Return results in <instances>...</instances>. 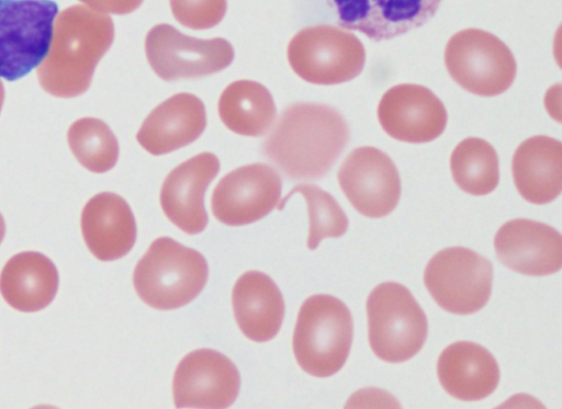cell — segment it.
<instances>
[{
    "instance_id": "obj_24",
    "label": "cell",
    "mask_w": 562,
    "mask_h": 409,
    "mask_svg": "<svg viewBox=\"0 0 562 409\" xmlns=\"http://www.w3.org/2000/svg\"><path fill=\"white\" fill-rule=\"evenodd\" d=\"M271 93L259 82L237 80L228 84L218 100V114L232 132L258 137L268 132L276 118Z\"/></svg>"
},
{
    "instance_id": "obj_4",
    "label": "cell",
    "mask_w": 562,
    "mask_h": 409,
    "mask_svg": "<svg viewBox=\"0 0 562 409\" xmlns=\"http://www.w3.org/2000/svg\"><path fill=\"white\" fill-rule=\"evenodd\" d=\"M353 337L349 308L338 298L316 294L302 304L293 333V352L301 368L328 377L346 363Z\"/></svg>"
},
{
    "instance_id": "obj_22",
    "label": "cell",
    "mask_w": 562,
    "mask_h": 409,
    "mask_svg": "<svg viewBox=\"0 0 562 409\" xmlns=\"http://www.w3.org/2000/svg\"><path fill=\"white\" fill-rule=\"evenodd\" d=\"M232 303L236 322L248 339L266 342L277 336L285 305L270 276L258 271L244 273L234 285Z\"/></svg>"
},
{
    "instance_id": "obj_18",
    "label": "cell",
    "mask_w": 562,
    "mask_h": 409,
    "mask_svg": "<svg viewBox=\"0 0 562 409\" xmlns=\"http://www.w3.org/2000/svg\"><path fill=\"white\" fill-rule=\"evenodd\" d=\"M206 126L203 102L178 93L157 105L143 122L136 139L154 156L169 154L196 140Z\"/></svg>"
},
{
    "instance_id": "obj_8",
    "label": "cell",
    "mask_w": 562,
    "mask_h": 409,
    "mask_svg": "<svg viewBox=\"0 0 562 409\" xmlns=\"http://www.w3.org/2000/svg\"><path fill=\"white\" fill-rule=\"evenodd\" d=\"M58 5L53 0H0V77L18 80L45 58Z\"/></svg>"
},
{
    "instance_id": "obj_2",
    "label": "cell",
    "mask_w": 562,
    "mask_h": 409,
    "mask_svg": "<svg viewBox=\"0 0 562 409\" xmlns=\"http://www.w3.org/2000/svg\"><path fill=\"white\" fill-rule=\"evenodd\" d=\"M113 38L109 15L86 5L66 8L55 20L50 49L37 68L41 87L58 98L85 93Z\"/></svg>"
},
{
    "instance_id": "obj_21",
    "label": "cell",
    "mask_w": 562,
    "mask_h": 409,
    "mask_svg": "<svg viewBox=\"0 0 562 409\" xmlns=\"http://www.w3.org/2000/svg\"><path fill=\"white\" fill-rule=\"evenodd\" d=\"M512 172L526 201L538 205L554 201L562 191V143L544 135L527 138L513 156Z\"/></svg>"
},
{
    "instance_id": "obj_10",
    "label": "cell",
    "mask_w": 562,
    "mask_h": 409,
    "mask_svg": "<svg viewBox=\"0 0 562 409\" xmlns=\"http://www.w3.org/2000/svg\"><path fill=\"white\" fill-rule=\"evenodd\" d=\"M145 52L150 67L165 81L213 75L234 59L233 46L226 39L194 38L166 23L149 30Z\"/></svg>"
},
{
    "instance_id": "obj_19",
    "label": "cell",
    "mask_w": 562,
    "mask_h": 409,
    "mask_svg": "<svg viewBox=\"0 0 562 409\" xmlns=\"http://www.w3.org/2000/svg\"><path fill=\"white\" fill-rule=\"evenodd\" d=\"M81 231L90 252L101 261L126 255L136 240V223L126 201L111 192L91 197L81 213Z\"/></svg>"
},
{
    "instance_id": "obj_1",
    "label": "cell",
    "mask_w": 562,
    "mask_h": 409,
    "mask_svg": "<svg viewBox=\"0 0 562 409\" xmlns=\"http://www.w3.org/2000/svg\"><path fill=\"white\" fill-rule=\"evenodd\" d=\"M349 138L348 124L336 109L300 102L282 111L262 151L290 179L316 180L329 172Z\"/></svg>"
},
{
    "instance_id": "obj_7",
    "label": "cell",
    "mask_w": 562,
    "mask_h": 409,
    "mask_svg": "<svg viewBox=\"0 0 562 409\" xmlns=\"http://www.w3.org/2000/svg\"><path fill=\"white\" fill-rule=\"evenodd\" d=\"M445 64L450 77L461 88L481 96L505 92L517 71L508 46L480 29H465L452 35L446 45Z\"/></svg>"
},
{
    "instance_id": "obj_31",
    "label": "cell",
    "mask_w": 562,
    "mask_h": 409,
    "mask_svg": "<svg viewBox=\"0 0 562 409\" xmlns=\"http://www.w3.org/2000/svg\"><path fill=\"white\" fill-rule=\"evenodd\" d=\"M3 100H4V88L0 80V111L2 109Z\"/></svg>"
},
{
    "instance_id": "obj_25",
    "label": "cell",
    "mask_w": 562,
    "mask_h": 409,
    "mask_svg": "<svg viewBox=\"0 0 562 409\" xmlns=\"http://www.w3.org/2000/svg\"><path fill=\"white\" fill-rule=\"evenodd\" d=\"M450 169L457 185L471 195L488 194L499 181L496 150L477 137H468L456 146L450 157Z\"/></svg>"
},
{
    "instance_id": "obj_29",
    "label": "cell",
    "mask_w": 562,
    "mask_h": 409,
    "mask_svg": "<svg viewBox=\"0 0 562 409\" xmlns=\"http://www.w3.org/2000/svg\"><path fill=\"white\" fill-rule=\"evenodd\" d=\"M90 8L105 13L112 14H128L135 11L143 2V0H79Z\"/></svg>"
},
{
    "instance_id": "obj_30",
    "label": "cell",
    "mask_w": 562,
    "mask_h": 409,
    "mask_svg": "<svg viewBox=\"0 0 562 409\" xmlns=\"http://www.w3.org/2000/svg\"><path fill=\"white\" fill-rule=\"evenodd\" d=\"M4 234H5V223H4L2 215L0 214V243L2 242V240L4 238Z\"/></svg>"
},
{
    "instance_id": "obj_14",
    "label": "cell",
    "mask_w": 562,
    "mask_h": 409,
    "mask_svg": "<svg viewBox=\"0 0 562 409\" xmlns=\"http://www.w3.org/2000/svg\"><path fill=\"white\" fill-rule=\"evenodd\" d=\"M378 118L392 138L422 144L439 137L447 125V111L428 88L402 83L390 88L381 98Z\"/></svg>"
},
{
    "instance_id": "obj_20",
    "label": "cell",
    "mask_w": 562,
    "mask_h": 409,
    "mask_svg": "<svg viewBox=\"0 0 562 409\" xmlns=\"http://www.w3.org/2000/svg\"><path fill=\"white\" fill-rule=\"evenodd\" d=\"M437 375L450 396L463 401H476L496 389L499 367L494 356L482 345L459 341L441 352Z\"/></svg>"
},
{
    "instance_id": "obj_12",
    "label": "cell",
    "mask_w": 562,
    "mask_h": 409,
    "mask_svg": "<svg viewBox=\"0 0 562 409\" xmlns=\"http://www.w3.org/2000/svg\"><path fill=\"white\" fill-rule=\"evenodd\" d=\"M280 174L265 163L239 167L223 177L215 186L211 206L217 220L243 226L267 216L280 202Z\"/></svg>"
},
{
    "instance_id": "obj_11",
    "label": "cell",
    "mask_w": 562,
    "mask_h": 409,
    "mask_svg": "<svg viewBox=\"0 0 562 409\" xmlns=\"http://www.w3.org/2000/svg\"><path fill=\"white\" fill-rule=\"evenodd\" d=\"M337 178L350 204L363 216L384 217L400 201L397 168L385 152L375 147L353 149L341 163Z\"/></svg>"
},
{
    "instance_id": "obj_26",
    "label": "cell",
    "mask_w": 562,
    "mask_h": 409,
    "mask_svg": "<svg viewBox=\"0 0 562 409\" xmlns=\"http://www.w3.org/2000/svg\"><path fill=\"white\" fill-rule=\"evenodd\" d=\"M67 139L76 159L91 172H106L117 161V139L99 118L83 117L74 122L68 129Z\"/></svg>"
},
{
    "instance_id": "obj_15",
    "label": "cell",
    "mask_w": 562,
    "mask_h": 409,
    "mask_svg": "<svg viewBox=\"0 0 562 409\" xmlns=\"http://www.w3.org/2000/svg\"><path fill=\"white\" fill-rule=\"evenodd\" d=\"M442 0H329L337 22L374 42L391 39L426 24Z\"/></svg>"
},
{
    "instance_id": "obj_27",
    "label": "cell",
    "mask_w": 562,
    "mask_h": 409,
    "mask_svg": "<svg viewBox=\"0 0 562 409\" xmlns=\"http://www.w3.org/2000/svg\"><path fill=\"white\" fill-rule=\"evenodd\" d=\"M294 193H301L307 204L310 250L316 249L324 238H338L347 231L349 221L345 212L329 193L317 185L302 183L294 186L278 204V208L282 209Z\"/></svg>"
},
{
    "instance_id": "obj_16",
    "label": "cell",
    "mask_w": 562,
    "mask_h": 409,
    "mask_svg": "<svg viewBox=\"0 0 562 409\" xmlns=\"http://www.w3.org/2000/svg\"><path fill=\"white\" fill-rule=\"evenodd\" d=\"M494 247L505 266L525 275H549L562 266L561 234L537 220L517 218L505 223L495 235Z\"/></svg>"
},
{
    "instance_id": "obj_5",
    "label": "cell",
    "mask_w": 562,
    "mask_h": 409,
    "mask_svg": "<svg viewBox=\"0 0 562 409\" xmlns=\"http://www.w3.org/2000/svg\"><path fill=\"white\" fill-rule=\"evenodd\" d=\"M369 343L382 361L401 363L423 348L427 317L412 293L396 282L375 286L367 299Z\"/></svg>"
},
{
    "instance_id": "obj_9",
    "label": "cell",
    "mask_w": 562,
    "mask_h": 409,
    "mask_svg": "<svg viewBox=\"0 0 562 409\" xmlns=\"http://www.w3.org/2000/svg\"><path fill=\"white\" fill-rule=\"evenodd\" d=\"M493 265L464 247L437 252L427 263L424 283L434 300L446 311L470 315L481 310L492 293Z\"/></svg>"
},
{
    "instance_id": "obj_23",
    "label": "cell",
    "mask_w": 562,
    "mask_h": 409,
    "mask_svg": "<svg viewBox=\"0 0 562 409\" xmlns=\"http://www.w3.org/2000/svg\"><path fill=\"white\" fill-rule=\"evenodd\" d=\"M58 284V272L53 261L35 251L13 255L0 273L3 299L24 313L47 307L56 296Z\"/></svg>"
},
{
    "instance_id": "obj_17",
    "label": "cell",
    "mask_w": 562,
    "mask_h": 409,
    "mask_svg": "<svg viewBox=\"0 0 562 409\" xmlns=\"http://www.w3.org/2000/svg\"><path fill=\"white\" fill-rule=\"evenodd\" d=\"M218 171V158L212 152H202L180 163L166 177L160 191L161 208L186 234L196 235L205 229L209 219L204 194Z\"/></svg>"
},
{
    "instance_id": "obj_6",
    "label": "cell",
    "mask_w": 562,
    "mask_h": 409,
    "mask_svg": "<svg viewBox=\"0 0 562 409\" xmlns=\"http://www.w3.org/2000/svg\"><path fill=\"white\" fill-rule=\"evenodd\" d=\"M288 59L303 80L330 86L356 78L363 69L366 50L353 33L318 24L293 36L288 46Z\"/></svg>"
},
{
    "instance_id": "obj_13",
    "label": "cell",
    "mask_w": 562,
    "mask_h": 409,
    "mask_svg": "<svg viewBox=\"0 0 562 409\" xmlns=\"http://www.w3.org/2000/svg\"><path fill=\"white\" fill-rule=\"evenodd\" d=\"M239 387L238 370L227 356L200 349L178 364L172 380L173 401L177 408H227L237 398Z\"/></svg>"
},
{
    "instance_id": "obj_3",
    "label": "cell",
    "mask_w": 562,
    "mask_h": 409,
    "mask_svg": "<svg viewBox=\"0 0 562 409\" xmlns=\"http://www.w3.org/2000/svg\"><path fill=\"white\" fill-rule=\"evenodd\" d=\"M209 275L205 258L169 237L156 239L137 262L133 283L148 306L170 310L193 300Z\"/></svg>"
},
{
    "instance_id": "obj_28",
    "label": "cell",
    "mask_w": 562,
    "mask_h": 409,
    "mask_svg": "<svg viewBox=\"0 0 562 409\" xmlns=\"http://www.w3.org/2000/svg\"><path fill=\"white\" fill-rule=\"evenodd\" d=\"M175 19L186 27L206 30L217 25L227 9L226 0H169Z\"/></svg>"
}]
</instances>
